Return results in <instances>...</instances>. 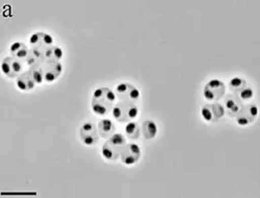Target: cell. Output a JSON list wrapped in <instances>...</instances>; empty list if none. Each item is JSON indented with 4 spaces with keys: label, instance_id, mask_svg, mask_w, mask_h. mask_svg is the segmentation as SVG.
<instances>
[{
    "label": "cell",
    "instance_id": "1",
    "mask_svg": "<svg viewBox=\"0 0 260 198\" xmlns=\"http://www.w3.org/2000/svg\"><path fill=\"white\" fill-rule=\"evenodd\" d=\"M117 100L116 93L108 88H98L92 98V109L98 116H106L112 112Z\"/></svg>",
    "mask_w": 260,
    "mask_h": 198
},
{
    "label": "cell",
    "instance_id": "2",
    "mask_svg": "<svg viewBox=\"0 0 260 198\" xmlns=\"http://www.w3.org/2000/svg\"><path fill=\"white\" fill-rule=\"evenodd\" d=\"M127 144L125 136L115 133L112 137L107 139L102 147V156L110 161H116L120 158L121 151Z\"/></svg>",
    "mask_w": 260,
    "mask_h": 198
},
{
    "label": "cell",
    "instance_id": "3",
    "mask_svg": "<svg viewBox=\"0 0 260 198\" xmlns=\"http://www.w3.org/2000/svg\"><path fill=\"white\" fill-rule=\"evenodd\" d=\"M112 114L119 122H130L137 118L139 108L134 102L119 101L113 106Z\"/></svg>",
    "mask_w": 260,
    "mask_h": 198
},
{
    "label": "cell",
    "instance_id": "4",
    "mask_svg": "<svg viewBox=\"0 0 260 198\" xmlns=\"http://www.w3.org/2000/svg\"><path fill=\"white\" fill-rule=\"evenodd\" d=\"M226 91L225 83L220 79H211L204 87V98L209 101H218L221 99Z\"/></svg>",
    "mask_w": 260,
    "mask_h": 198
},
{
    "label": "cell",
    "instance_id": "5",
    "mask_svg": "<svg viewBox=\"0 0 260 198\" xmlns=\"http://www.w3.org/2000/svg\"><path fill=\"white\" fill-rule=\"evenodd\" d=\"M115 93L120 101H129L136 103V101H138L141 97V93L138 88L128 82H122L118 84Z\"/></svg>",
    "mask_w": 260,
    "mask_h": 198
},
{
    "label": "cell",
    "instance_id": "6",
    "mask_svg": "<svg viewBox=\"0 0 260 198\" xmlns=\"http://www.w3.org/2000/svg\"><path fill=\"white\" fill-rule=\"evenodd\" d=\"M2 70L6 76L17 78L20 74L23 73V64L13 56H8L5 58L2 63Z\"/></svg>",
    "mask_w": 260,
    "mask_h": 198
},
{
    "label": "cell",
    "instance_id": "7",
    "mask_svg": "<svg viewBox=\"0 0 260 198\" xmlns=\"http://www.w3.org/2000/svg\"><path fill=\"white\" fill-rule=\"evenodd\" d=\"M141 148L135 143H127L121 151L120 159L123 164L127 166H132L138 163L141 158Z\"/></svg>",
    "mask_w": 260,
    "mask_h": 198
},
{
    "label": "cell",
    "instance_id": "8",
    "mask_svg": "<svg viewBox=\"0 0 260 198\" xmlns=\"http://www.w3.org/2000/svg\"><path fill=\"white\" fill-rule=\"evenodd\" d=\"M202 117L207 122H216L219 121L225 115V108L224 106L219 103H208L205 104L201 109Z\"/></svg>",
    "mask_w": 260,
    "mask_h": 198
},
{
    "label": "cell",
    "instance_id": "9",
    "mask_svg": "<svg viewBox=\"0 0 260 198\" xmlns=\"http://www.w3.org/2000/svg\"><path fill=\"white\" fill-rule=\"evenodd\" d=\"M257 115H258L257 105L250 103V104L243 105L241 111L238 112V114L234 118L238 125L246 126L253 123Z\"/></svg>",
    "mask_w": 260,
    "mask_h": 198
},
{
    "label": "cell",
    "instance_id": "10",
    "mask_svg": "<svg viewBox=\"0 0 260 198\" xmlns=\"http://www.w3.org/2000/svg\"><path fill=\"white\" fill-rule=\"evenodd\" d=\"M80 138L83 144L85 145L88 146L95 145L99 139L98 128L95 126V124L91 122L84 123L80 128Z\"/></svg>",
    "mask_w": 260,
    "mask_h": 198
},
{
    "label": "cell",
    "instance_id": "11",
    "mask_svg": "<svg viewBox=\"0 0 260 198\" xmlns=\"http://www.w3.org/2000/svg\"><path fill=\"white\" fill-rule=\"evenodd\" d=\"M42 68L46 82L55 81L62 72V66L59 62H44L42 64Z\"/></svg>",
    "mask_w": 260,
    "mask_h": 198
},
{
    "label": "cell",
    "instance_id": "12",
    "mask_svg": "<svg viewBox=\"0 0 260 198\" xmlns=\"http://www.w3.org/2000/svg\"><path fill=\"white\" fill-rule=\"evenodd\" d=\"M29 43L31 48L45 50L46 48L53 46V38L46 33H36L30 37Z\"/></svg>",
    "mask_w": 260,
    "mask_h": 198
},
{
    "label": "cell",
    "instance_id": "13",
    "mask_svg": "<svg viewBox=\"0 0 260 198\" xmlns=\"http://www.w3.org/2000/svg\"><path fill=\"white\" fill-rule=\"evenodd\" d=\"M243 101L237 97L236 94H228L225 98V113L230 117H235L243 107Z\"/></svg>",
    "mask_w": 260,
    "mask_h": 198
},
{
    "label": "cell",
    "instance_id": "14",
    "mask_svg": "<svg viewBox=\"0 0 260 198\" xmlns=\"http://www.w3.org/2000/svg\"><path fill=\"white\" fill-rule=\"evenodd\" d=\"M16 83H17V87L19 88L21 91H30V90L34 89V88L37 84L28 70L23 72L22 74H20L17 77Z\"/></svg>",
    "mask_w": 260,
    "mask_h": 198
},
{
    "label": "cell",
    "instance_id": "15",
    "mask_svg": "<svg viewBox=\"0 0 260 198\" xmlns=\"http://www.w3.org/2000/svg\"><path fill=\"white\" fill-rule=\"evenodd\" d=\"M29 50L30 49H28L27 46L22 42H16V43L12 44V46L10 48L11 56H13L21 62H25V60L28 56Z\"/></svg>",
    "mask_w": 260,
    "mask_h": 198
},
{
    "label": "cell",
    "instance_id": "16",
    "mask_svg": "<svg viewBox=\"0 0 260 198\" xmlns=\"http://www.w3.org/2000/svg\"><path fill=\"white\" fill-rule=\"evenodd\" d=\"M97 128H98V134L101 138L108 139L115 134L116 126L114 122L110 119H101L98 122Z\"/></svg>",
    "mask_w": 260,
    "mask_h": 198
},
{
    "label": "cell",
    "instance_id": "17",
    "mask_svg": "<svg viewBox=\"0 0 260 198\" xmlns=\"http://www.w3.org/2000/svg\"><path fill=\"white\" fill-rule=\"evenodd\" d=\"M141 130H142L143 136L147 140L153 139L157 135V126H156V124L153 121H151V120L144 121L143 124H142Z\"/></svg>",
    "mask_w": 260,
    "mask_h": 198
},
{
    "label": "cell",
    "instance_id": "18",
    "mask_svg": "<svg viewBox=\"0 0 260 198\" xmlns=\"http://www.w3.org/2000/svg\"><path fill=\"white\" fill-rule=\"evenodd\" d=\"M141 133H142L141 127L137 122H134V121L127 122L125 126V135L128 139L137 140L141 136Z\"/></svg>",
    "mask_w": 260,
    "mask_h": 198
},
{
    "label": "cell",
    "instance_id": "19",
    "mask_svg": "<svg viewBox=\"0 0 260 198\" xmlns=\"http://www.w3.org/2000/svg\"><path fill=\"white\" fill-rule=\"evenodd\" d=\"M62 50L57 46H50L44 50L45 62H59L62 58Z\"/></svg>",
    "mask_w": 260,
    "mask_h": 198
},
{
    "label": "cell",
    "instance_id": "20",
    "mask_svg": "<svg viewBox=\"0 0 260 198\" xmlns=\"http://www.w3.org/2000/svg\"><path fill=\"white\" fill-rule=\"evenodd\" d=\"M28 71H29V73L31 74L32 78L35 79L36 83H42L43 81H45V79H44V73H43L42 64H41V65L32 66V67H29Z\"/></svg>",
    "mask_w": 260,
    "mask_h": 198
},
{
    "label": "cell",
    "instance_id": "21",
    "mask_svg": "<svg viewBox=\"0 0 260 198\" xmlns=\"http://www.w3.org/2000/svg\"><path fill=\"white\" fill-rule=\"evenodd\" d=\"M246 87H247V81L241 77H234L229 82V89L233 93H237L238 91L243 90Z\"/></svg>",
    "mask_w": 260,
    "mask_h": 198
},
{
    "label": "cell",
    "instance_id": "22",
    "mask_svg": "<svg viewBox=\"0 0 260 198\" xmlns=\"http://www.w3.org/2000/svg\"><path fill=\"white\" fill-rule=\"evenodd\" d=\"M235 94L237 95V97L240 98L242 101H248V100L252 99V98H253V96H254V92H253V90L251 89V88H248V87L244 88L243 90L238 91V92H237V93H235Z\"/></svg>",
    "mask_w": 260,
    "mask_h": 198
}]
</instances>
